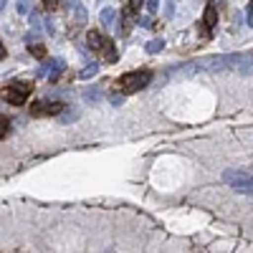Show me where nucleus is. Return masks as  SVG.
I'll return each mask as SVG.
<instances>
[{"label": "nucleus", "mask_w": 253, "mask_h": 253, "mask_svg": "<svg viewBox=\"0 0 253 253\" xmlns=\"http://www.w3.org/2000/svg\"><path fill=\"white\" fill-rule=\"evenodd\" d=\"M150 81H152V71L150 69H137V71H126L117 79L114 84V89L119 94H137L142 91L144 86H150Z\"/></svg>", "instance_id": "f257e3e1"}, {"label": "nucleus", "mask_w": 253, "mask_h": 253, "mask_svg": "<svg viewBox=\"0 0 253 253\" xmlns=\"http://www.w3.org/2000/svg\"><path fill=\"white\" fill-rule=\"evenodd\" d=\"M86 43H89V48L94 51V53H99L104 61H117V48H114V41L112 38H107L104 33H99V31H89V36H86Z\"/></svg>", "instance_id": "f03ea898"}, {"label": "nucleus", "mask_w": 253, "mask_h": 253, "mask_svg": "<svg viewBox=\"0 0 253 253\" xmlns=\"http://www.w3.org/2000/svg\"><path fill=\"white\" fill-rule=\"evenodd\" d=\"M33 94V84L31 81H13L3 89V99L10 104V107H23L28 101V96Z\"/></svg>", "instance_id": "7ed1b4c3"}, {"label": "nucleus", "mask_w": 253, "mask_h": 253, "mask_svg": "<svg viewBox=\"0 0 253 253\" xmlns=\"http://www.w3.org/2000/svg\"><path fill=\"white\" fill-rule=\"evenodd\" d=\"M63 112V104L61 101H33L31 104V117L36 119H43V117H56Z\"/></svg>", "instance_id": "20e7f679"}, {"label": "nucleus", "mask_w": 253, "mask_h": 253, "mask_svg": "<svg viewBox=\"0 0 253 253\" xmlns=\"http://www.w3.org/2000/svg\"><path fill=\"white\" fill-rule=\"evenodd\" d=\"M225 180L236 190H253V177H248L246 172H225Z\"/></svg>", "instance_id": "39448f33"}, {"label": "nucleus", "mask_w": 253, "mask_h": 253, "mask_svg": "<svg viewBox=\"0 0 253 253\" xmlns=\"http://www.w3.org/2000/svg\"><path fill=\"white\" fill-rule=\"evenodd\" d=\"M139 5H142V3H134V0H129V3H124V5H122L124 31H129V28H132V20L137 18V13H139Z\"/></svg>", "instance_id": "423d86ee"}, {"label": "nucleus", "mask_w": 253, "mask_h": 253, "mask_svg": "<svg viewBox=\"0 0 253 253\" xmlns=\"http://www.w3.org/2000/svg\"><path fill=\"white\" fill-rule=\"evenodd\" d=\"M203 26H205V31L210 33L215 26H218V10H215V3H208L205 5V15H203Z\"/></svg>", "instance_id": "0eeeda50"}, {"label": "nucleus", "mask_w": 253, "mask_h": 253, "mask_svg": "<svg viewBox=\"0 0 253 253\" xmlns=\"http://www.w3.org/2000/svg\"><path fill=\"white\" fill-rule=\"evenodd\" d=\"M10 124H13L10 117H5V114L0 117V139H5V137L10 134Z\"/></svg>", "instance_id": "6e6552de"}, {"label": "nucleus", "mask_w": 253, "mask_h": 253, "mask_svg": "<svg viewBox=\"0 0 253 253\" xmlns=\"http://www.w3.org/2000/svg\"><path fill=\"white\" fill-rule=\"evenodd\" d=\"M28 51H31V56H36V58H46V46H41V43L28 46Z\"/></svg>", "instance_id": "1a4fd4ad"}, {"label": "nucleus", "mask_w": 253, "mask_h": 253, "mask_svg": "<svg viewBox=\"0 0 253 253\" xmlns=\"http://www.w3.org/2000/svg\"><path fill=\"white\" fill-rule=\"evenodd\" d=\"M41 5H43L46 10H56V8H58V0H43Z\"/></svg>", "instance_id": "9d476101"}, {"label": "nucleus", "mask_w": 253, "mask_h": 253, "mask_svg": "<svg viewBox=\"0 0 253 253\" xmlns=\"http://www.w3.org/2000/svg\"><path fill=\"white\" fill-rule=\"evenodd\" d=\"M162 48V41H152V43H150V51L155 53V51H160Z\"/></svg>", "instance_id": "9b49d317"}, {"label": "nucleus", "mask_w": 253, "mask_h": 253, "mask_svg": "<svg viewBox=\"0 0 253 253\" xmlns=\"http://www.w3.org/2000/svg\"><path fill=\"white\" fill-rule=\"evenodd\" d=\"M5 58V48H3V41H0V61Z\"/></svg>", "instance_id": "f8f14e48"}]
</instances>
